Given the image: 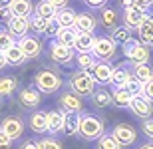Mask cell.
Returning a JSON list of instances; mask_svg holds the SVG:
<instances>
[{"instance_id": "cell-45", "label": "cell", "mask_w": 153, "mask_h": 149, "mask_svg": "<svg viewBox=\"0 0 153 149\" xmlns=\"http://www.w3.org/2000/svg\"><path fill=\"white\" fill-rule=\"evenodd\" d=\"M18 149H38V141L36 139H24Z\"/></svg>"}, {"instance_id": "cell-25", "label": "cell", "mask_w": 153, "mask_h": 149, "mask_svg": "<svg viewBox=\"0 0 153 149\" xmlns=\"http://www.w3.org/2000/svg\"><path fill=\"white\" fill-rule=\"evenodd\" d=\"M18 90V80L14 76H0V99L10 98Z\"/></svg>"}, {"instance_id": "cell-41", "label": "cell", "mask_w": 153, "mask_h": 149, "mask_svg": "<svg viewBox=\"0 0 153 149\" xmlns=\"http://www.w3.org/2000/svg\"><path fill=\"white\" fill-rule=\"evenodd\" d=\"M12 143H14V141L0 129V149H12Z\"/></svg>"}, {"instance_id": "cell-12", "label": "cell", "mask_w": 153, "mask_h": 149, "mask_svg": "<svg viewBox=\"0 0 153 149\" xmlns=\"http://www.w3.org/2000/svg\"><path fill=\"white\" fill-rule=\"evenodd\" d=\"M129 109L133 111L135 117H141V119H147L153 115V102L147 99L145 96H133L131 98V103H129Z\"/></svg>"}, {"instance_id": "cell-44", "label": "cell", "mask_w": 153, "mask_h": 149, "mask_svg": "<svg viewBox=\"0 0 153 149\" xmlns=\"http://www.w3.org/2000/svg\"><path fill=\"white\" fill-rule=\"evenodd\" d=\"M12 18V12L8 6H0V22H8Z\"/></svg>"}, {"instance_id": "cell-29", "label": "cell", "mask_w": 153, "mask_h": 149, "mask_svg": "<svg viewBox=\"0 0 153 149\" xmlns=\"http://www.w3.org/2000/svg\"><path fill=\"white\" fill-rule=\"evenodd\" d=\"M76 34H78V30L72 26V28H58L56 32V42L64 44V46H72L74 48V40H76Z\"/></svg>"}, {"instance_id": "cell-42", "label": "cell", "mask_w": 153, "mask_h": 149, "mask_svg": "<svg viewBox=\"0 0 153 149\" xmlns=\"http://www.w3.org/2000/svg\"><path fill=\"white\" fill-rule=\"evenodd\" d=\"M143 96L153 102V80H149V82H145V84H143Z\"/></svg>"}, {"instance_id": "cell-1", "label": "cell", "mask_w": 153, "mask_h": 149, "mask_svg": "<svg viewBox=\"0 0 153 149\" xmlns=\"http://www.w3.org/2000/svg\"><path fill=\"white\" fill-rule=\"evenodd\" d=\"M105 133V121L100 115L94 113H82L79 115V127L78 135L85 141H97Z\"/></svg>"}, {"instance_id": "cell-7", "label": "cell", "mask_w": 153, "mask_h": 149, "mask_svg": "<svg viewBox=\"0 0 153 149\" xmlns=\"http://www.w3.org/2000/svg\"><path fill=\"white\" fill-rule=\"evenodd\" d=\"M18 46H20V50H22V54L26 56V60H32V58H38L40 54H42V40H40L38 36H32V34H26L22 36V38H18L16 42Z\"/></svg>"}, {"instance_id": "cell-50", "label": "cell", "mask_w": 153, "mask_h": 149, "mask_svg": "<svg viewBox=\"0 0 153 149\" xmlns=\"http://www.w3.org/2000/svg\"><path fill=\"white\" fill-rule=\"evenodd\" d=\"M121 6H123V10H125V8H131V6H135V2H133V0H121Z\"/></svg>"}, {"instance_id": "cell-31", "label": "cell", "mask_w": 153, "mask_h": 149, "mask_svg": "<svg viewBox=\"0 0 153 149\" xmlns=\"http://www.w3.org/2000/svg\"><path fill=\"white\" fill-rule=\"evenodd\" d=\"M4 56H6V62L10 64V66H22V64L26 62V56L22 54V50H20L18 44L8 48V50L4 52Z\"/></svg>"}, {"instance_id": "cell-30", "label": "cell", "mask_w": 153, "mask_h": 149, "mask_svg": "<svg viewBox=\"0 0 153 149\" xmlns=\"http://www.w3.org/2000/svg\"><path fill=\"white\" fill-rule=\"evenodd\" d=\"M100 10H102V14H100V22H102L105 28L114 30L115 26H117V20H119L117 10H114V8H100Z\"/></svg>"}, {"instance_id": "cell-15", "label": "cell", "mask_w": 153, "mask_h": 149, "mask_svg": "<svg viewBox=\"0 0 153 149\" xmlns=\"http://www.w3.org/2000/svg\"><path fill=\"white\" fill-rule=\"evenodd\" d=\"M6 26H8V32L14 38H22V36L28 34V30H30V22L26 16H12L6 22Z\"/></svg>"}, {"instance_id": "cell-24", "label": "cell", "mask_w": 153, "mask_h": 149, "mask_svg": "<svg viewBox=\"0 0 153 149\" xmlns=\"http://www.w3.org/2000/svg\"><path fill=\"white\" fill-rule=\"evenodd\" d=\"M58 22V26L60 28H72L74 26V22H76V12L72 10V8H60V10L56 12V18H54Z\"/></svg>"}, {"instance_id": "cell-5", "label": "cell", "mask_w": 153, "mask_h": 149, "mask_svg": "<svg viewBox=\"0 0 153 149\" xmlns=\"http://www.w3.org/2000/svg\"><path fill=\"white\" fill-rule=\"evenodd\" d=\"M91 54L96 56V60L109 62L117 54V44L109 36H97L96 40H94V46H91Z\"/></svg>"}, {"instance_id": "cell-18", "label": "cell", "mask_w": 153, "mask_h": 149, "mask_svg": "<svg viewBox=\"0 0 153 149\" xmlns=\"http://www.w3.org/2000/svg\"><path fill=\"white\" fill-rule=\"evenodd\" d=\"M137 40L151 48L153 46V16H145V20L141 22V26L137 28Z\"/></svg>"}, {"instance_id": "cell-21", "label": "cell", "mask_w": 153, "mask_h": 149, "mask_svg": "<svg viewBox=\"0 0 153 149\" xmlns=\"http://www.w3.org/2000/svg\"><path fill=\"white\" fill-rule=\"evenodd\" d=\"M8 8H10L12 16H32L34 12V6H32V0H10L8 2Z\"/></svg>"}, {"instance_id": "cell-22", "label": "cell", "mask_w": 153, "mask_h": 149, "mask_svg": "<svg viewBox=\"0 0 153 149\" xmlns=\"http://www.w3.org/2000/svg\"><path fill=\"white\" fill-rule=\"evenodd\" d=\"M94 40H96V36L90 34V32H78L76 40H74V50L76 52H91Z\"/></svg>"}, {"instance_id": "cell-2", "label": "cell", "mask_w": 153, "mask_h": 149, "mask_svg": "<svg viewBox=\"0 0 153 149\" xmlns=\"http://www.w3.org/2000/svg\"><path fill=\"white\" fill-rule=\"evenodd\" d=\"M62 86H64L62 76L58 74V72H54V70L44 68V70H40L38 74L34 76V87L40 93H46V96L56 93Z\"/></svg>"}, {"instance_id": "cell-10", "label": "cell", "mask_w": 153, "mask_h": 149, "mask_svg": "<svg viewBox=\"0 0 153 149\" xmlns=\"http://www.w3.org/2000/svg\"><path fill=\"white\" fill-rule=\"evenodd\" d=\"M91 74V78H94V82L96 84H100V86H105V84H109V80H111V72H114V66L109 62H103V60H96V64L91 66V70H88Z\"/></svg>"}, {"instance_id": "cell-48", "label": "cell", "mask_w": 153, "mask_h": 149, "mask_svg": "<svg viewBox=\"0 0 153 149\" xmlns=\"http://www.w3.org/2000/svg\"><path fill=\"white\" fill-rule=\"evenodd\" d=\"M48 2H50V4H54L58 10H60V8H64V6H68V0H48Z\"/></svg>"}, {"instance_id": "cell-36", "label": "cell", "mask_w": 153, "mask_h": 149, "mask_svg": "<svg viewBox=\"0 0 153 149\" xmlns=\"http://www.w3.org/2000/svg\"><path fill=\"white\" fill-rule=\"evenodd\" d=\"M97 149H123V147L115 141V137L111 133H103L102 137L97 139Z\"/></svg>"}, {"instance_id": "cell-32", "label": "cell", "mask_w": 153, "mask_h": 149, "mask_svg": "<svg viewBox=\"0 0 153 149\" xmlns=\"http://www.w3.org/2000/svg\"><path fill=\"white\" fill-rule=\"evenodd\" d=\"M79 127V113H64V131L66 135H76Z\"/></svg>"}, {"instance_id": "cell-34", "label": "cell", "mask_w": 153, "mask_h": 149, "mask_svg": "<svg viewBox=\"0 0 153 149\" xmlns=\"http://www.w3.org/2000/svg\"><path fill=\"white\" fill-rule=\"evenodd\" d=\"M28 22H30V30L36 36H42L46 32V26H48V20L46 18L38 16V14H32V16H28Z\"/></svg>"}, {"instance_id": "cell-35", "label": "cell", "mask_w": 153, "mask_h": 149, "mask_svg": "<svg viewBox=\"0 0 153 149\" xmlns=\"http://www.w3.org/2000/svg\"><path fill=\"white\" fill-rule=\"evenodd\" d=\"M111 40L115 42V44H125V42L131 38V30L127 28V26H115L114 30H111V36H109Z\"/></svg>"}, {"instance_id": "cell-3", "label": "cell", "mask_w": 153, "mask_h": 149, "mask_svg": "<svg viewBox=\"0 0 153 149\" xmlns=\"http://www.w3.org/2000/svg\"><path fill=\"white\" fill-rule=\"evenodd\" d=\"M68 84H70V90L74 93H78L79 98H88L96 90V82H94V78H91V74L88 70H76V72H72Z\"/></svg>"}, {"instance_id": "cell-23", "label": "cell", "mask_w": 153, "mask_h": 149, "mask_svg": "<svg viewBox=\"0 0 153 149\" xmlns=\"http://www.w3.org/2000/svg\"><path fill=\"white\" fill-rule=\"evenodd\" d=\"M91 103L96 105V107H108L111 105V92H108L105 87H96L94 92H91Z\"/></svg>"}, {"instance_id": "cell-33", "label": "cell", "mask_w": 153, "mask_h": 149, "mask_svg": "<svg viewBox=\"0 0 153 149\" xmlns=\"http://www.w3.org/2000/svg\"><path fill=\"white\" fill-rule=\"evenodd\" d=\"M74 60L79 70H91V66L96 64V56L91 52H76Z\"/></svg>"}, {"instance_id": "cell-46", "label": "cell", "mask_w": 153, "mask_h": 149, "mask_svg": "<svg viewBox=\"0 0 153 149\" xmlns=\"http://www.w3.org/2000/svg\"><path fill=\"white\" fill-rule=\"evenodd\" d=\"M84 2L90 6V8H103V6L108 4L109 0H84Z\"/></svg>"}, {"instance_id": "cell-40", "label": "cell", "mask_w": 153, "mask_h": 149, "mask_svg": "<svg viewBox=\"0 0 153 149\" xmlns=\"http://www.w3.org/2000/svg\"><path fill=\"white\" fill-rule=\"evenodd\" d=\"M141 129H143V133L147 135V139H151V141H153V117H147V119H143Z\"/></svg>"}, {"instance_id": "cell-28", "label": "cell", "mask_w": 153, "mask_h": 149, "mask_svg": "<svg viewBox=\"0 0 153 149\" xmlns=\"http://www.w3.org/2000/svg\"><path fill=\"white\" fill-rule=\"evenodd\" d=\"M56 12H58V8L54 4H50L48 0H40L38 4L34 6V12L32 14H38V16L46 18V20H54L56 18Z\"/></svg>"}, {"instance_id": "cell-26", "label": "cell", "mask_w": 153, "mask_h": 149, "mask_svg": "<svg viewBox=\"0 0 153 149\" xmlns=\"http://www.w3.org/2000/svg\"><path fill=\"white\" fill-rule=\"evenodd\" d=\"M131 98L133 96L125 87H114V92H111V103H114L115 107H129Z\"/></svg>"}, {"instance_id": "cell-13", "label": "cell", "mask_w": 153, "mask_h": 149, "mask_svg": "<svg viewBox=\"0 0 153 149\" xmlns=\"http://www.w3.org/2000/svg\"><path fill=\"white\" fill-rule=\"evenodd\" d=\"M58 103H60V107H62L64 113H79L82 111V107H84V102H82V98H79L78 93H74L72 90L70 92H64L62 96H60V99H58Z\"/></svg>"}, {"instance_id": "cell-14", "label": "cell", "mask_w": 153, "mask_h": 149, "mask_svg": "<svg viewBox=\"0 0 153 149\" xmlns=\"http://www.w3.org/2000/svg\"><path fill=\"white\" fill-rule=\"evenodd\" d=\"M147 16V10H143L139 6H131V8H125L123 10V26H127L129 30H137L141 26V22Z\"/></svg>"}, {"instance_id": "cell-16", "label": "cell", "mask_w": 153, "mask_h": 149, "mask_svg": "<svg viewBox=\"0 0 153 149\" xmlns=\"http://www.w3.org/2000/svg\"><path fill=\"white\" fill-rule=\"evenodd\" d=\"M46 119H48V127L46 131L56 135V133L64 131V111L62 109H50L46 111Z\"/></svg>"}, {"instance_id": "cell-6", "label": "cell", "mask_w": 153, "mask_h": 149, "mask_svg": "<svg viewBox=\"0 0 153 149\" xmlns=\"http://www.w3.org/2000/svg\"><path fill=\"white\" fill-rule=\"evenodd\" d=\"M74 56H76V50L72 46H64V44H60L56 40L50 42V58L56 64L68 66V64L74 62Z\"/></svg>"}, {"instance_id": "cell-37", "label": "cell", "mask_w": 153, "mask_h": 149, "mask_svg": "<svg viewBox=\"0 0 153 149\" xmlns=\"http://www.w3.org/2000/svg\"><path fill=\"white\" fill-rule=\"evenodd\" d=\"M16 44V38L8 32V30L0 28V52H6L10 46H14Z\"/></svg>"}, {"instance_id": "cell-27", "label": "cell", "mask_w": 153, "mask_h": 149, "mask_svg": "<svg viewBox=\"0 0 153 149\" xmlns=\"http://www.w3.org/2000/svg\"><path fill=\"white\" fill-rule=\"evenodd\" d=\"M133 78H137V80L141 82V84H145V82L153 80V68L149 66V62H141V64H133Z\"/></svg>"}, {"instance_id": "cell-17", "label": "cell", "mask_w": 153, "mask_h": 149, "mask_svg": "<svg viewBox=\"0 0 153 149\" xmlns=\"http://www.w3.org/2000/svg\"><path fill=\"white\" fill-rule=\"evenodd\" d=\"M96 26H97V22L90 12H79V14H76L74 28L78 32H90V34H94L96 32Z\"/></svg>"}, {"instance_id": "cell-19", "label": "cell", "mask_w": 153, "mask_h": 149, "mask_svg": "<svg viewBox=\"0 0 153 149\" xmlns=\"http://www.w3.org/2000/svg\"><path fill=\"white\" fill-rule=\"evenodd\" d=\"M129 78H131L129 66H127V64H119V66H114V72H111V80H109V84H111L114 87H123Z\"/></svg>"}, {"instance_id": "cell-49", "label": "cell", "mask_w": 153, "mask_h": 149, "mask_svg": "<svg viewBox=\"0 0 153 149\" xmlns=\"http://www.w3.org/2000/svg\"><path fill=\"white\" fill-rule=\"evenodd\" d=\"M6 66H8V62H6V56H4V52H0V70H4Z\"/></svg>"}, {"instance_id": "cell-38", "label": "cell", "mask_w": 153, "mask_h": 149, "mask_svg": "<svg viewBox=\"0 0 153 149\" xmlns=\"http://www.w3.org/2000/svg\"><path fill=\"white\" fill-rule=\"evenodd\" d=\"M123 87L131 93V96H141L143 93V84L137 80V78H133V74H131V78L127 80V84H125Z\"/></svg>"}, {"instance_id": "cell-52", "label": "cell", "mask_w": 153, "mask_h": 149, "mask_svg": "<svg viewBox=\"0 0 153 149\" xmlns=\"http://www.w3.org/2000/svg\"><path fill=\"white\" fill-rule=\"evenodd\" d=\"M8 2L10 0H0V6H8Z\"/></svg>"}, {"instance_id": "cell-4", "label": "cell", "mask_w": 153, "mask_h": 149, "mask_svg": "<svg viewBox=\"0 0 153 149\" xmlns=\"http://www.w3.org/2000/svg\"><path fill=\"white\" fill-rule=\"evenodd\" d=\"M123 48V54L127 58V62L129 64H141V62H149V46L141 44V42L137 40V38H129V40L121 44Z\"/></svg>"}, {"instance_id": "cell-47", "label": "cell", "mask_w": 153, "mask_h": 149, "mask_svg": "<svg viewBox=\"0 0 153 149\" xmlns=\"http://www.w3.org/2000/svg\"><path fill=\"white\" fill-rule=\"evenodd\" d=\"M135 2V6H139V8H143V10H147L149 6L153 4V0H133Z\"/></svg>"}, {"instance_id": "cell-43", "label": "cell", "mask_w": 153, "mask_h": 149, "mask_svg": "<svg viewBox=\"0 0 153 149\" xmlns=\"http://www.w3.org/2000/svg\"><path fill=\"white\" fill-rule=\"evenodd\" d=\"M58 22L56 20H48V26H46V32L44 34H48V36H56V32H58Z\"/></svg>"}, {"instance_id": "cell-9", "label": "cell", "mask_w": 153, "mask_h": 149, "mask_svg": "<svg viewBox=\"0 0 153 149\" xmlns=\"http://www.w3.org/2000/svg\"><path fill=\"white\" fill-rule=\"evenodd\" d=\"M24 127H26V123H24L18 115H8V117H4V119L0 121V129H2L12 141H16V139L22 137Z\"/></svg>"}, {"instance_id": "cell-11", "label": "cell", "mask_w": 153, "mask_h": 149, "mask_svg": "<svg viewBox=\"0 0 153 149\" xmlns=\"http://www.w3.org/2000/svg\"><path fill=\"white\" fill-rule=\"evenodd\" d=\"M18 103L26 109H36L42 103V93L34 86H26L18 92Z\"/></svg>"}, {"instance_id": "cell-51", "label": "cell", "mask_w": 153, "mask_h": 149, "mask_svg": "<svg viewBox=\"0 0 153 149\" xmlns=\"http://www.w3.org/2000/svg\"><path fill=\"white\" fill-rule=\"evenodd\" d=\"M137 149H153V141H149V143H143V145H139Z\"/></svg>"}, {"instance_id": "cell-20", "label": "cell", "mask_w": 153, "mask_h": 149, "mask_svg": "<svg viewBox=\"0 0 153 149\" xmlns=\"http://www.w3.org/2000/svg\"><path fill=\"white\" fill-rule=\"evenodd\" d=\"M28 127L32 129V133H46V127H48V119H46V111H32L28 115Z\"/></svg>"}, {"instance_id": "cell-8", "label": "cell", "mask_w": 153, "mask_h": 149, "mask_svg": "<svg viewBox=\"0 0 153 149\" xmlns=\"http://www.w3.org/2000/svg\"><path fill=\"white\" fill-rule=\"evenodd\" d=\"M111 135L115 137V141H117L121 147H129V145H133L137 141L135 127L129 125V123H117V125L111 129Z\"/></svg>"}, {"instance_id": "cell-39", "label": "cell", "mask_w": 153, "mask_h": 149, "mask_svg": "<svg viewBox=\"0 0 153 149\" xmlns=\"http://www.w3.org/2000/svg\"><path fill=\"white\" fill-rule=\"evenodd\" d=\"M38 149H64L56 137H42L38 141Z\"/></svg>"}]
</instances>
